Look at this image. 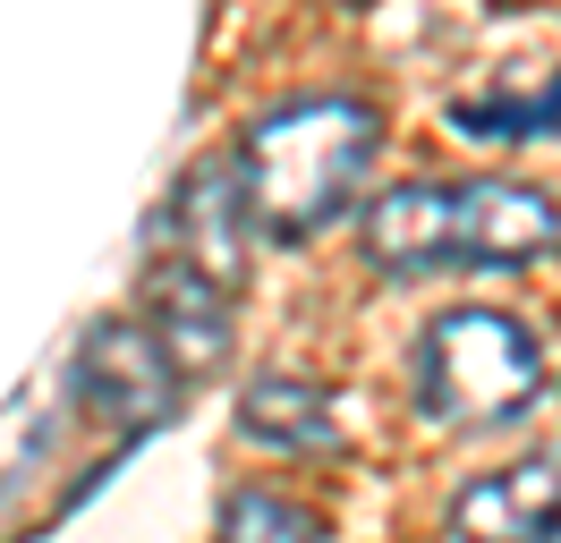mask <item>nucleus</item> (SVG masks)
<instances>
[{
	"label": "nucleus",
	"instance_id": "nucleus-2",
	"mask_svg": "<svg viewBox=\"0 0 561 543\" xmlns=\"http://www.w3.org/2000/svg\"><path fill=\"white\" fill-rule=\"evenodd\" d=\"M545 382L536 332L493 305H451L417 339V407L434 425H511Z\"/></svg>",
	"mask_w": 561,
	"mask_h": 543
},
{
	"label": "nucleus",
	"instance_id": "nucleus-4",
	"mask_svg": "<svg viewBox=\"0 0 561 543\" xmlns=\"http://www.w3.org/2000/svg\"><path fill=\"white\" fill-rule=\"evenodd\" d=\"M171 230H179V246H187V272H196V280L239 289V280H247V230H255L239 153H213V162H196L187 178H179Z\"/></svg>",
	"mask_w": 561,
	"mask_h": 543
},
{
	"label": "nucleus",
	"instance_id": "nucleus-10",
	"mask_svg": "<svg viewBox=\"0 0 561 543\" xmlns=\"http://www.w3.org/2000/svg\"><path fill=\"white\" fill-rule=\"evenodd\" d=\"M451 128L485 136V145H527V136L561 128V68H519V77H502L485 94H459Z\"/></svg>",
	"mask_w": 561,
	"mask_h": 543
},
{
	"label": "nucleus",
	"instance_id": "nucleus-8",
	"mask_svg": "<svg viewBox=\"0 0 561 543\" xmlns=\"http://www.w3.org/2000/svg\"><path fill=\"white\" fill-rule=\"evenodd\" d=\"M145 332L162 339V357H171L179 373H205L230 357V305H221V289L213 280H196L187 264H153V280H145Z\"/></svg>",
	"mask_w": 561,
	"mask_h": 543
},
{
	"label": "nucleus",
	"instance_id": "nucleus-1",
	"mask_svg": "<svg viewBox=\"0 0 561 543\" xmlns=\"http://www.w3.org/2000/svg\"><path fill=\"white\" fill-rule=\"evenodd\" d=\"M375 153H383V119L357 94H298L280 111H264L239 153L255 230L280 238V246L332 230L350 212V196L366 187Z\"/></svg>",
	"mask_w": 561,
	"mask_h": 543
},
{
	"label": "nucleus",
	"instance_id": "nucleus-9",
	"mask_svg": "<svg viewBox=\"0 0 561 543\" xmlns=\"http://www.w3.org/2000/svg\"><path fill=\"white\" fill-rule=\"evenodd\" d=\"M239 434L280 459H323V450H341V400L307 373H255L239 391Z\"/></svg>",
	"mask_w": 561,
	"mask_h": 543
},
{
	"label": "nucleus",
	"instance_id": "nucleus-6",
	"mask_svg": "<svg viewBox=\"0 0 561 543\" xmlns=\"http://www.w3.org/2000/svg\"><path fill=\"white\" fill-rule=\"evenodd\" d=\"M357 246H366L375 272H400V280L459 264V246H451V178H400V187H383V196L357 212Z\"/></svg>",
	"mask_w": 561,
	"mask_h": 543
},
{
	"label": "nucleus",
	"instance_id": "nucleus-11",
	"mask_svg": "<svg viewBox=\"0 0 561 543\" xmlns=\"http://www.w3.org/2000/svg\"><path fill=\"white\" fill-rule=\"evenodd\" d=\"M323 527L307 501H289L273 484H239L230 501H221V543H323Z\"/></svg>",
	"mask_w": 561,
	"mask_h": 543
},
{
	"label": "nucleus",
	"instance_id": "nucleus-3",
	"mask_svg": "<svg viewBox=\"0 0 561 543\" xmlns=\"http://www.w3.org/2000/svg\"><path fill=\"white\" fill-rule=\"evenodd\" d=\"M77 400L119 416V425H162L179 400V366L162 357V339L128 323V314H103L85 348H77Z\"/></svg>",
	"mask_w": 561,
	"mask_h": 543
},
{
	"label": "nucleus",
	"instance_id": "nucleus-5",
	"mask_svg": "<svg viewBox=\"0 0 561 543\" xmlns=\"http://www.w3.org/2000/svg\"><path fill=\"white\" fill-rule=\"evenodd\" d=\"M561 238V204L519 178H451V246L459 264H527Z\"/></svg>",
	"mask_w": 561,
	"mask_h": 543
},
{
	"label": "nucleus",
	"instance_id": "nucleus-7",
	"mask_svg": "<svg viewBox=\"0 0 561 543\" xmlns=\"http://www.w3.org/2000/svg\"><path fill=\"white\" fill-rule=\"evenodd\" d=\"M553 527H561V467L553 459L493 467L477 484H459V501H451L459 543H545Z\"/></svg>",
	"mask_w": 561,
	"mask_h": 543
},
{
	"label": "nucleus",
	"instance_id": "nucleus-12",
	"mask_svg": "<svg viewBox=\"0 0 561 543\" xmlns=\"http://www.w3.org/2000/svg\"><path fill=\"white\" fill-rule=\"evenodd\" d=\"M545 543H561V527H553V535H545Z\"/></svg>",
	"mask_w": 561,
	"mask_h": 543
}]
</instances>
